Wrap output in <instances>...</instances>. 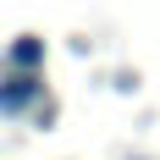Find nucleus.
Instances as JSON below:
<instances>
[{
	"instance_id": "1",
	"label": "nucleus",
	"mask_w": 160,
	"mask_h": 160,
	"mask_svg": "<svg viewBox=\"0 0 160 160\" xmlns=\"http://www.w3.org/2000/svg\"><path fill=\"white\" fill-rule=\"evenodd\" d=\"M33 94H39V78L17 72V78H6V83H0V111H22Z\"/></svg>"
},
{
	"instance_id": "2",
	"label": "nucleus",
	"mask_w": 160,
	"mask_h": 160,
	"mask_svg": "<svg viewBox=\"0 0 160 160\" xmlns=\"http://www.w3.org/2000/svg\"><path fill=\"white\" fill-rule=\"evenodd\" d=\"M39 55H44V44H39V39H22V44L11 50V61H17V66H33Z\"/></svg>"
}]
</instances>
